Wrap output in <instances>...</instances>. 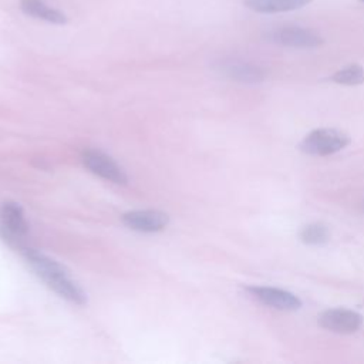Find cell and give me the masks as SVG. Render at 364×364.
<instances>
[{
	"label": "cell",
	"mask_w": 364,
	"mask_h": 364,
	"mask_svg": "<svg viewBox=\"0 0 364 364\" xmlns=\"http://www.w3.org/2000/svg\"><path fill=\"white\" fill-rule=\"evenodd\" d=\"M81 161L85 165V168L92 172L94 175L109 181L112 183L118 185H125L128 182V176L125 171L108 155L94 151V149H87L81 155Z\"/></svg>",
	"instance_id": "obj_4"
},
{
	"label": "cell",
	"mask_w": 364,
	"mask_h": 364,
	"mask_svg": "<svg viewBox=\"0 0 364 364\" xmlns=\"http://www.w3.org/2000/svg\"><path fill=\"white\" fill-rule=\"evenodd\" d=\"M361 1H364V0H361Z\"/></svg>",
	"instance_id": "obj_15"
},
{
	"label": "cell",
	"mask_w": 364,
	"mask_h": 364,
	"mask_svg": "<svg viewBox=\"0 0 364 364\" xmlns=\"http://www.w3.org/2000/svg\"><path fill=\"white\" fill-rule=\"evenodd\" d=\"M299 237L303 243L311 246H321L330 240V230L323 223H309L301 228Z\"/></svg>",
	"instance_id": "obj_12"
},
{
	"label": "cell",
	"mask_w": 364,
	"mask_h": 364,
	"mask_svg": "<svg viewBox=\"0 0 364 364\" xmlns=\"http://www.w3.org/2000/svg\"><path fill=\"white\" fill-rule=\"evenodd\" d=\"M318 324L333 333L351 334L363 326V316L348 309H328L318 316Z\"/></svg>",
	"instance_id": "obj_7"
},
{
	"label": "cell",
	"mask_w": 364,
	"mask_h": 364,
	"mask_svg": "<svg viewBox=\"0 0 364 364\" xmlns=\"http://www.w3.org/2000/svg\"><path fill=\"white\" fill-rule=\"evenodd\" d=\"M350 144V136L336 128H320L307 134L300 142V149L309 155H333Z\"/></svg>",
	"instance_id": "obj_2"
},
{
	"label": "cell",
	"mask_w": 364,
	"mask_h": 364,
	"mask_svg": "<svg viewBox=\"0 0 364 364\" xmlns=\"http://www.w3.org/2000/svg\"><path fill=\"white\" fill-rule=\"evenodd\" d=\"M215 68L225 77L243 84H259L266 78L262 67L236 58H222L216 61Z\"/></svg>",
	"instance_id": "obj_5"
},
{
	"label": "cell",
	"mask_w": 364,
	"mask_h": 364,
	"mask_svg": "<svg viewBox=\"0 0 364 364\" xmlns=\"http://www.w3.org/2000/svg\"><path fill=\"white\" fill-rule=\"evenodd\" d=\"M18 4L20 10L28 17L58 26H63L68 21L67 16L63 11L51 7L44 0H18Z\"/></svg>",
	"instance_id": "obj_9"
},
{
	"label": "cell",
	"mask_w": 364,
	"mask_h": 364,
	"mask_svg": "<svg viewBox=\"0 0 364 364\" xmlns=\"http://www.w3.org/2000/svg\"><path fill=\"white\" fill-rule=\"evenodd\" d=\"M18 252L24 256L34 273L58 296L74 304H84L87 301V296L81 286L58 262L26 245H23Z\"/></svg>",
	"instance_id": "obj_1"
},
{
	"label": "cell",
	"mask_w": 364,
	"mask_h": 364,
	"mask_svg": "<svg viewBox=\"0 0 364 364\" xmlns=\"http://www.w3.org/2000/svg\"><path fill=\"white\" fill-rule=\"evenodd\" d=\"M331 80L343 85H358L364 82V67L358 64H350L340 68L331 75Z\"/></svg>",
	"instance_id": "obj_13"
},
{
	"label": "cell",
	"mask_w": 364,
	"mask_h": 364,
	"mask_svg": "<svg viewBox=\"0 0 364 364\" xmlns=\"http://www.w3.org/2000/svg\"><path fill=\"white\" fill-rule=\"evenodd\" d=\"M1 230L16 236L23 237L28 232V223L26 222L24 212L21 206L16 202H6L1 208Z\"/></svg>",
	"instance_id": "obj_10"
},
{
	"label": "cell",
	"mask_w": 364,
	"mask_h": 364,
	"mask_svg": "<svg viewBox=\"0 0 364 364\" xmlns=\"http://www.w3.org/2000/svg\"><path fill=\"white\" fill-rule=\"evenodd\" d=\"M264 38L273 44L290 48H316L320 47L323 37L301 26H280L264 33Z\"/></svg>",
	"instance_id": "obj_3"
},
{
	"label": "cell",
	"mask_w": 364,
	"mask_h": 364,
	"mask_svg": "<svg viewBox=\"0 0 364 364\" xmlns=\"http://www.w3.org/2000/svg\"><path fill=\"white\" fill-rule=\"evenodd\" d=\"M311 1L313 0H243V4L246 9L255 13L274 14L303 9Z\"/></svg>",
	"instance_id": "obj_11"
},
{
	"label": "cell",
	"mask_w": 364,
	"mask_h": 364,
	"mask_svg": "<svg viewBox=\"0 0 364 364\" xmlns=\"http://www.w3.org/2000/svg\"><path fill=\"white\" fill-rule=\"evenodd\" d=\"M253 299L266 304L269 307L283 310V311H294L301 307V300L283 289L267 287V286H252L246 289Z\"/></svg>",
	"instance_id": "obj_6"
},
{
	"label": "cell",
	"mask_w": 364,
	"mask_h": 364,
	"mask_svg": "<svg viewBox=\"0 0 364 364\" xmlns=\"http://www.w3.org/2000/svg\"><path fill=\"white\" fill-rule=\"evenodd\" d=\"M363 209H364V203H363Z\"/></svg>",
	"instance_id": "obj_14"
},
{
	"label": "cell",
	"mask_w": 364,
	"mask_h": 364,
	"mask_svg": "<svg viewBox=\"0 0 364 364\" xmlns=\"http://www.w3.org/2000/svg\"><path fill=\"white\" fill-rule=\"evenodd\" d=\"M122 222L132 230L152 233L166 228L169 218L161 210H131L122 215Z\"/></svg>",
	"instance_id": "obj_8"
}]
</instances>
